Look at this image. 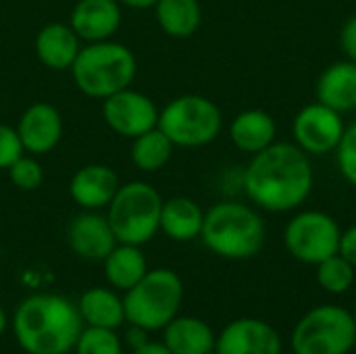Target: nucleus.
<instances>
[{"label": "nucleus", "mask_w": 356, "mask_h": 354, "mask_svg": "<svg viewBox=\"0 0 356 354\" xmlns=\"http://www.w3.org/2000/svg\"><path fill=\"white\" fill-rule=\"evenodd\" d=\"M134 354H173L169 348H167V344L165 342H146V344H142L140 348H136Z\"/></svg>", "instance_id": "72a5a7b5"}, {"label": "nucleus", "mask_w": 356, "mask_h": 354, "mask_svg": "<svg viewBox=\"0 0 356 354\" xmlns=\"http://www.w3.org/2000/svg\"><path fill=\"white\" fill-rule=\"evenodd\" d=\"M282 338L277 330L252 317H242L223 328L217 336L215 351L219 354H282Z\"/></svg>", "instance_id": "f8f14e48"}, {"label": "nucleus", "mask_w": 356, "mask_h": 354, "mask_svg": "<svg viewBox=\"0 0 356 354\" xmlns=\"http://www.w3.org/2000/svg\"><path fill=\"white\" fill-rule=\"evenodd\" d=\"M204 223V211L188 196H173L163 200L161 232L175 242H192L200 238Z\"/></svg>", "instance_id": "aec40b11"}, {"label": "nucleus", "mask_w": 356, "mask_h": 354, "mask_svg": "<svg viewBox=\"0 0 356 354\" xmlns=\"http://www.w3.org/2000/svg\"><path fill=\"white\" fill-rule=\"evenodd\" d=\"M6 173H8L10 184L21 192H33L44 184V169H42L40 161L33 154L19 156L6 169Z\"/></svg>", "instance_id": "cd10ccee"}, {"label": "nucleus", "mask_w": 356, "mask_h": 354, "mask_svg": "<svg viewBox=\"0 0 356 354\" xmlns=\"http://www.w3.org/2000/svg\"><path fill=\"white\" fill-rule=\"evenodd\" d=\"M102 263H104L106 282L121 292L134 288L148 273L146 257L142 248L134 244H117Z\"/></svg>", "instance_id": "b1692460"}, {"label": "nucleus", "mask_w": 356, "mask_h": 354, "mask_svg": "<svg viewBox=\"0 0 356 354\" xmlns=\"http://www.w3.org/2000/svg\"><path fill=\"white\" fill-rule=\"evenodd\" d=\"M317 100L338 113L356 108V63L344 58L332 63L317 79Z\"/></svg>", "instance_id": "6ab92c4d"}, {"label": "nucleus", "mask_w": 356, "mask_h": 354, "mask_svg": "<svg viewBox=\"0 0 356 354\" xmlns=\"http://www.w3.org/2000/svg\"><path fill=\"white\" fill-rule=\"evenodd\" d=\"M163 196L148 182L121 184L106 207V219L119 244L144 246L161 232Z\"/></svg>", "instance_id": "423d86ee"}, {"label": "nucleus", "mask_w": 356, "mask_h": 354, "mask_svg": "<svg viewBox=\"0 0 356 354\" xmlns=\"http://www.w3.org/2000/svg\"><path fill=\"white\" fill-rule=\"evenodd\" d=\"M73 351L75 354H123V344L117 336V330L88 325L81 330Z\"/></svg>", "instance_id": "bb28decb"}, {"label": "nucleus", "mask_w": 356, "mask_h": 354, "mask_svg": "<svg viewBox=\"0 0 356 354\" xmlns=\"http://www.w3.org/2000/svg\"><path fill=\"white\" fill-rule=\"evenodd\" d=\"M184 300V282L173 269H148V273L125 292L123 309L129 325L146 332L165 330L179 313Z\"/></svg>", "instance_id": "39448f33"}, {"label": "nucleus", "mask_w": 356, "mask_h": 354, "mask_svg": "<svg viewBox=\"0 0 356 354\" xmlns=\"http://www.w3.org/2000/svg\"><path fill=\"white\" fill-rule=\"evenodd\" d=\"M202 244L217 257L246 261L257 257L267 238L263 217L248 204L223 200L204 211Z\"/></svg>", "instance_id": "7ed1b4c3"}, {"label": "nucleus", "mask_w": 356, "mask_h": 354, "mask_svg": "<svg viewBox=\"0 0 356 354\" xmlns=\"http://www.w3.org/2000/svg\"><path fill=\"white\" fill-rule=\"evenodd\" d=\"M342 230L338 221L325 211L296 213L284 230L286 250L305 265H319L338 255Z\"/></svg>", "instance_id": "1a4fd4ad"}, {"label": "nucleus", "mask_w": 356, "mask_h": 354, "mask_svg": "<svg viewBox=\"0 0 356 354\" xmlns=\"http://www.w3.org/2000/svg\"><path fill=\"white\" fill-rule=\"evenodd\" d=\"M338 255H342L353 267H356V225H350L340 236V248Z\"/></svg>", "instance_id": "2f4dec72"}, {"label": "nucleus", "mask_w": 356, "mask_h": 354, "mask_svg": "<svg viewBox=\"0 0 356 354\" xmlns=\"http://www.w3.org/2000/svg\"><path fill=\"white\" fill-rule=\"evenodd\" d=\"M159 129L175 148H202L223 129L221 108L207 96L181 94L159 111Z\"/></svg>", "instance_id": "0eeeda50"}, {"label": "nucleus", "mask_w": 356, "mask_h": 354, "mask_svg": "<svg viewBox=\"0 0 356 354\" xmlns=\"http://www.w3.org/2000/svg\"><path fill=\"white\" fill-rule=\"evenodd\" d=\"M207 354H219L217 351H211V353H207Z\"/></svg>", "instance_id": "4c0bfd02"}, {"label": "nucleus", "mask_w": 356, "mask_h": 354, "mask_svg": "<svg viewBox=\"0 0 356 354\" xmlns=\"http://www.w3.org/2000/svg\"><path fill=\"white\" fill-rule=\"evenodd\" d=\"M123 6L117 0H77L69 25L83 44L113 40L123 21Z\"/></svg>", "instance_id": "dca6fc26"}, {"label": "nucleus", "mask_w": 356, "mask_h": 354, "mask_svg": "<svg viewBox=\"0 0 356 354\" xmlns=\"http://www.w3.org/2000/svg\"><path fill=\"white\" fill-rule=\"evenodd\" d=\"M355 344V317L338 305L311 309L292 332L294 354H348Z\"/></svg>", "instance_id": "6e6552de"}, {"label": "nucleus", "mask_w": 356, "mask_h": 354, "mask_svg": "<svg viewBox=\"0 0 356 354\" xmlns=\"http://www.w3.org/2000/svg\"><path fill=\"white\" fill-rule=\"evenodd\" d=\"M83 330L77 307L56 294L25 298L13 317V334L27 354H67Z\"/></svg>", "instance_id": "f03ea898"}, {"label": "nucleus", "mask_w": 356, "mask_h": 354, "mask_svg": "<svg viewBox=\"0 0 356 354\" xmlns=\"http://www.w3.org/2000/svg\"><path fill=\"white\" fill-rule=\"evenodd\" d=\"M121 186L119 173L102 163L79 167L69 182L71 200L83 211H102L111 204Z\"/></svg>", "instance_id": "2eb2a0df"}, {"label": "nucleus", "mask_w": 356, "mask_h": 354, "mask_svg": "<svg viewBox=\"0 0 356 354\" xmlns=\"http://www.w3.org/2000/svg\"><path fill=\"white\" fill-rule=\"evenodd\" d=\"M340 46L348 61L356 63V15L348 17L340 29Z\"/></svg>", "instance_id": "7c9ffc66"}, {"label": "nucleus", "mask_w": 356, "mask_h": 354, "mask_svg": "<svg viewBox=\"0 0 356 354\" xmlns=\"http://www.w3.org/2000/svg\"><path fill=\"white\" fill-rule=\"evenodd\" d=\"M163 342L173 354H207L215 351L217 336L198 317H175L165 325Z\"/></svg>", "instance_id": "412c9836"}, {"label": "nucleus", "mask_w": 356, "mask_h": 354, "mask_svg": "<svg viewBox=\"0 0 356 354\" xmlns=\"http://www.w3.org/2000/svg\"><path fill=\"white\" fill-rule=\"evenodd\" d=\"M353 317H355V323H356V307H355V311H353Z\"/></svg>", "instance_id": "e433bc0d"}, {"label": "nucleus", "mask_w": 356, "mask_h": 354, "mask_svg": "<svg viewBox=\"0 0 356 354\" xmlns=\"http://www.w3.org/2000/svg\"><path fill=\"white\" fill-rule=\"evenodd\" d=\"M67 244L79 259L104 261L119 242L106 215H100L98 211H83L69 221Z\"/></svg>", "instance_id": "4468645a"}, {"label": "nucleus", "mask_w": 356, "mask_h": 354, "mask_svg": "<svg viewBox=\"0 0 356 354\" xmlns=\"http://www.w3.org/2000/svg\"><path fill=\"white\" fill-rule=\"evenodd\" d=\"M315 173L311 156L294 142H273L252 154L242 175L248 200L267 213H290L307 202Z\"/></svg>", "instance_id": "f257e3e1"}, {"label": "nucleus", "mask_w": 356, "mask_h": 354, "mask_svg": "<svg viewBox=\"0 0 356 354\" xmlns=\"http://www.w3.org/2000/svg\"><path fill=\"white\" fill-rule=\"evenodd\" d=\"M65 131L58 108L50 102H31L17 121V134L27 154L42 156L52 152Z\"/></svg>", "instance_id": "ddd939ff"}, {"label": "nucleus", "mask_w": 356, "mask_h": 354, "mask_svg": "<svg viewBox=\"0 0 356 354\" xmlns=\"http://www.w3.org/2000/svg\"><path fill=\"white\" fill-rule=\"evenodd\" d=\"M277 136V123L263 108H246L229 123V140L244 154H257L271 146Z\"/></svg>", "instance_id": "a211bd4d"}, {"label": "nucleus", "mask_w": 356, "mask_h": 354, "mask_svg": "<svg viewBox=\"0 0 356 354\" xmlns=\"http://www.w3.org/2000/svg\"><path fill=\"white\" fill-rule=\"evenodd\" d=\"M344 129L346 125H344L342 113L325 106L319 100L302 106L292 121L294 144L300 150H305L309 156L336 152L344 136Z\"/></svg>", "instance_id": "9d476101"}, {"label": "nucleus", "mask_w": 356, "mask_h": 354, "mask_svg": "<svg viewBox=\"0 0 356 354\" xmlns=\"http://www.w3.org/2000/svg\"><path fill=\"white\" fill-rule=\"evenodd\" d=\"M146 342H148V332H146L144 328L129 325V330L125 332V344H127L131 351H136V348H140V346L146 344Z\"/></svg>", "instance_id": "473e14b6"}, {"label": "nucleus", "mask_w": 356, "mask_h": 354, "mask_svg": "<svg viewBox=\"0 0 356 354\" xmlns=\"http://www.w3.org/2000/svg\"><path fill=\"white\" fill-rule=\"evenodd\" d=\"M77 311L86 325L90 328H106L117 330L125 323V309L123 298L108 288H90L81 294Z\"/></svg>", "instance_id": "4be33fe9"}, {"label": "nucleus", "mask_w": 356, "mask_h": 354, "mask_svg": "<svg viewBox=\"0 0 356 354\" xmlns=\"http://www.w3.org/2000/svg\"><path fill=\"white\" fill-rule=\"evenodd\" d=\"M23 154H25V148L21 144L17 127L0 123V169L6 171Z\"/></svg>", "instance_id": "c756f323"}, {"label": "nucleus", "mask_w": 356, "mask_h": 354, "mask_svg": "<svg viewBox=\"0 0 356 354\" xmlns=\"http://www.w3.org/2000/svg\"><path fill=\"white\" fill-rule=\"evenodd\" d=\"M121 6H127V8H134V10H148V8H154V4L159 0H117Z\"/></svg>", "instance_id": "f704fd0d"}, {"label": "nucleus", "mask_w": 356, "mask_h": 354, "mask_svg": "<svg viewBox=\"0 0 356 354\" xmlns=\"http://www.w3.org/2000/svg\"><path fill=\"white\" fill-rule=\"evenodd\" d=\"M6 325H8V319H6V313H4V309L0 307V336L6 332Z\"/></svg>", "instance_id": "c9c22d12"}, {"label": "nucleus", "mask_w": 356, "mask_h": 354, "mask_svg": "<svg viewBox=\"0 0 356 354\" xmlns=\"http://www.w3.org/2000/svg\"><path fill=\"white\" fill-rule=\"evenodd\" d=\"M69 71L75 88L83 96L104 100L134 83L138 58L129 46L115 40H102L83 44Z\"/></svg>", "instance_id": "20e7f679"}, {"label": "nucleus", "mask_w": 356, "mask_h": 354, "mask_svg": "<svg viewBox=\"0 0 356 354\" xmlns=\"http://www.w3.org/2000/svg\"><path fill=\"white\" fill-rule=\"evenodd\" d=\"M336 161L342 177L356 188V121L344 129V136L336 148Z\"/></svg>", "instance_id": "c85d7f7f"}, {"label": "nucleus", "mask_w": 356, "mask_h": 354, "mask_svg": "<svg viewBox=\"0 0 356 354\" xmlns=\"http://www.w3.org/2000/svg\"><path fill=\"white\" fill-rule=\"evenodd\" d=\"M152 10L163 33L175 40L192 38L202 23L200 0H159Z\"/></svg>", "instance_id": "5701e85b"}, {"label": "nucleus", "mask_w": 356, "mask_h": 354, "mask_svg": "<svg viewBox=\"0 0 356 354\" xmlns=\"http://www.w3.org/2000/svg\"><path fill=\"white\" fill-rule=\"evenodd\" d=\"M317 284L330 294H344L355 286L356 267H353L342 255H332L330 259L315 265Z\"/></svg>", "instance_id": "a878e982"}, {"label": "nucleus", "mask_w": 356, "mask_h": 354, "mask_svg": "<svg viewBox=\"0 0 356 354\" xmlns=\"http://www.w3.org/2000/svg\"><path fill=\"white\" fill-rule=\"evenodd\" d=\"M159 106L144 92L131 86L102 100V119L111 131L123 138H138L159 125Z\"/></svg>", "instance_id": "9b49d317"}, {"label": "nucleus", "mask_w": 356, "mask_h": 354, "mask_svg": "<svg viewBox=\"0 0 356 354\" xmlns=\"http://www.w3.org/2000/svg\"><path fill=\"white\" fill-rule=\"evenodd\" d=\"M81 40L69 23L50 21L33 40V52L38 61L52 71H69L81 50Z\"/></svg>", "instance_id": "f3484780"}, {"label": "nucleus", "mask_w": 356, "mask_h": 354, "mask_svg": "<svg viewBox=\"0 0 356 354\" xmlns=\"http://www.w3.org/2000/svg\"><path fill=\"white\" fill-rule=\"evenodd\" d=\"M175 144L159 129V125L138 138L131 140L129 159L144 173L161 171L173 156Z\"/></svg>", "instance_id": "393cba45"}]
</instances>
